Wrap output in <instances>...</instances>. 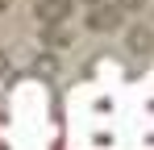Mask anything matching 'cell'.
Here are the masks:
<instances>
[{
    "label": "cell",
    "instance_id": "1",
    "mask_svg": "<svg viewBox=\"0 0 154 150\" xmlns=\"http://www.w3.org/2000/svg\"><path fill=\"white\" fill-rule=\"evenodd\" d=\"M121 21H125V8H117V4H96L83 17V25L92 33H112V29H121Z\"/></svg>",
    "mask_w": 154,
    "mask_h": 150
},
{
    "label": "cell",
    "instance_id": "2",
    "mask_svg": "<svg viewBox=\"0 0 154 150\" xmlns=\"http://www.w3.org/2000/svg\"><path fill=\"white\" fill-rule=\"evenodd\" d=\"M71 13V0H33V17L42 25H63Z\"/></svg>",
    "mask_w": 154,
    "mask_h": 150
},
{
    "label": "cell",
    "instance_id": "3",
    "mask_svg": "<svg viewBox=\"0 0 154 150\" xmlns=\"http://www.w3.org/2000/svg\"><path fill=\"white\" fill-rule=\"evenodd\" d=\"M0 79H8V50L0 46Z\"/></svg>",
    "mask_w": 154,
    "mask_h": 150
},
{
    "label": "cell",
    "instance_id": "4",
    "mask_svg": "<svg viewBox=\"0 0 154 150\" xmlns=\"http://www.w3.org/2000/svg\"><path fill=\"white\" fill-rule=\"evenodd\" d=\"M83 4H88V8H96V4H104V0H83Z\"/></svg>",
    "mask_w": 154,
    "mask_h": 150
}]
</instances>
